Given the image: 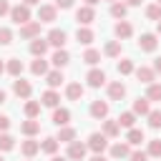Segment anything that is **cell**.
I'll return each mask as SVG.
<instances>
[{
  "instance_id": "cell-8",
  "label": "cell",
  "mask_w": 161,
  "mask_h": 161,
  "mask_svg": "<svg viewBox=\"0 0 161 161\" xmlns=\"http://www.w3.org/2000/svg\"><path fill=\"white\" fill-rule=\"evenodd\" d=\"M113 33H116V38H118V40H128V38L133 35V25H131L128 20H118V23H116V28H113Z\"/></svg>"
},
{
  "instance_id": "cell-57",
  "label": "cell",
  "mask_w": 161,
  "mask_h": 161,
  "mask_svg": "<svg viewBox=\"0 0 161 161\" xmlns=\"http://www.w3.org/2000/svg\"><path fill=\"white\" fill-rule=\"evenodd\" d=\"M0 161H5V158H3V156H0Z\"/></svg>"
},
{
  "instance_id": "cell-3",
  "label": "cell",
  "mask_w": 161,
  "mask_h": 161,
  "mask_svg": "<svg viewBox=\"0 0 161 161\" xmlns=\"http://www.w3.org/2000/svg\"><path fill=\"white\" fill-rule=\"evenodd\" d=\"M86 153H88V146L86 143H80V141H70L68 143V161H83L86 158Z\"/></svg>"
},
{
  "instance_id": "cell-15",
  "label": "cell",
  "mask_w": 161,
  "mask_h": 161,
  "mask_svg": "<svg viewBox=\"0 0 161 161\" xmlns=\"http://www.w3.org/2000/svg\"><path fill=\"white\" fill-rule=\"evenodd\" d=\"M20 151H23V156L33 158V156L40 151V141H33V136H28V141H23V143H20Z\"/></svg>"
},
{
  "instance_id": "cell-4",
  "label": "cell",
  "mask_w": 161,
  "mask_h": 161,
  "mask_svg": "<svg viewBox=\"0 0 161 161\" xmlns=\"http://www.w3.org/2000/svg\"><path fill=\"white\" fill-rule=\"evenodd\" d=\"M40 35V20H28L25 25H20V38L25 40H33Z\"/></svg>"
},
{
  "instance_id": "cell-18",
  "label": "cell",
  "mask_w": 161,
  "mask_h": 161,
  "mask_svg": "<svg viewBox=\"0 0 161 161\" xmlns=\"http://www.w3.org/2000/svg\"><path fill=\"white\" fill-rule=\"evenodd\" d=\"M123 96H126V86H123L121 80L108 83V98H111V101H121Z\"/></svg>"
},
{
  "instance_id": "cell-5",
  "label": "cell",
  "mask_w": 161,
  "mask_h": 161,
  "mask_svg": "<svg viewBox=\"0 0 161 161\" xmlns=\"http://www.w3.org/2000/svg\"><path fill=\"white\" fill-rule=\"evenodd\" d=\"M75 20H78V25H91L96 20V10L91 5H83V8L75 10Z\"/></svg>"
},
{
  "instance_id": "cell-48",
  "label": "cell",
  "mask_w": 161,
  "mask_h": 161,
  "mask_svg": "<svg viewBox=\"0 0 161 161\" xmlns=\"http://www.w3.org/2000/svg\"><path fill=\"white\" fill-rule=\"evenodd\" d=\"M153 70H156V73H161V58H156V60H153Z\"/></svg>"
},
{
  "instance_id": "cell-44",
  "label": "cell",
  "mask_w": 161,
  "mask_h": 161,
  "mask_svg": "<svg viewBox=\"0 0 161 161\" xmlns=\"http://www.w3.org/2000/svg\"><path fill=\"white\" fill-rule=\"evenodd\" d=\"M128 158H131V161H148V153H146V151H131Z\"/></svg>"
},
{
  "instance_id": "cell-12",
  "label": "cell",
  "mask_w": 161,
  "mask_h": 161,
  "mask_svg": "<svg viewBox=\"0 0 161 161\" xmlns=\"http://www.w3.org/2000/svg\"><path fill=\"white\" fill-rule=\"evenodd\" d=\"M133 73H136V78L141 80V83H153V78H156V70L153 68H148V65H141V68H133Z\"/></svg>"
},
{
  "instance_id": "cell-17",
  "label": "cell",
  "mask_w": 161,
  "mask_h": 161,
  "mask_svg": "<svg viewBox=\"0 0 161 161\" xmlns=\"http://www.w3.org/2000/svg\"><path fill=\"white\" fill-rule=\"evenodd\" d=\"M50 63H53L55 68H63V65H68V63H70V53H68L65 48H58V50L53 53V58H50Z\"/></svg>"
},
{
  "instance_id": "cell-14",
  "label": "cell",
  "mask_w": 161,
  "mask_h": 161,
  "mask_svg": "<svg viewBox=\"0 0 161 161\" xmlns=\"http://www.w3.org/2000/svg\"><path fill=\"white\" fill-rule=\"evenodd\" d=\"M91 116H93L96 121H103V118L108 116V103H106V101H93V103H91Z\"/></svg>"
},
{
  "instance_id": "cell-22",
  "label": "cell",
  "mask_w": 161,
  "mask_h": 161,
  "mask_svg": "<svg viewBox=\"0 0 161 161\" xmlns=\"http://www.w3.org/2000/svg\"><path fill=\"white\" fill-rule=\"evenodd\" d=\"M38 131H40V121H35V118H28V121L20 123V133L23 136H35Z\"/></svg>"
},
{
  "instance_id": "cell-25",
  "label": "cell",
  "mask_w": 161,
  "mask_h": 161,
  "mask_svg": "<svg viewBox=\"0 0 161 161\" xmlns=\"http://www.w3.org/2000/svg\"><path fill=\"white\" fill-rule=\"evenodd\" d=\"M58 143H70V141H75V128H70V126H60V131H58Z\"/></svg>"
},
{
  "instance_id": "cell-24",
  "label": "cell",
  "mask_w": 161,
  "mask_h": 161,
  "mask_svg": "<svg viewBox=\"0 0 161 161\" xmlns=\"http://www.w3.org/2000/svg\"><path fill=\"white\" fill-rule=\"evenodd\" d=\"M63 80H65V78H63L60 68H55V70H48V73H45V83H48L50 88H58V86H60Z\"/></svg>"
},
{
  "instance_id": "cell-43",
  "label": "cell",
  "mask_w": 161,
  "mask_h": 161,
  "mask_svg": "<svg viewBox=\"0 0 161 161\" xmlns=\"http://www.w3.org/2000/svg\"><path fill=\"white\" fill-rule=\"evenodd\" d=\"M13 43V30L10 28H0V45H10Z\"/></svg>"
},
{
  "instance_id": "cell-20",
  "label": "cell",
  "mask_w": 161,
  "mask_h": 161,
  "mask_svg": "<svg viewBox=\"0 0 161 161\" xmlns=\"http://www.w3.org/2000/svg\"><path fill=\"white\" fill-rule=\"evenodd\" d=\"M83 93H86V88H83L80 83H68V86H65V96H68V101H80Z\"/></svg>"
},
{
  "instance_id": "cell-52",
  "label": "cell",
  "mask_w": 161,
  "mask_h": 161,
  "mask_svg": "<svg viewBox=\"0 0 161 161\" xmlns=\"http://www.w3.org/2000/svg\"><path fill=\"white\" fill-rule=\"evenodd\" d=\"M50 161H68V156H55V153H53V158H50Z\"/></svg>"
},
{
  "instance_id": "cell-45",
  "label": "cell",
  "mask_w": 161,
  "mask_h": 161,
  "mask_svg": "<svg viewBox=\"0 0 161 161\" xmlns=\"http://www.w3.org/2000/svg\"><path fill=\"white\" fill-rule=\"evenodd\" d=\"M55 8H60V10H70V8H73V0H55Z\"/></svg>"
},
{
  "instance_id": "cell-16",
  "label": "cell",
  "mask_w": 161,
  "mask_h": 161,
  "mask_svg": "<svg viewBox=\"0 0 161 161\" xmlns=\"http://www.w3.org/2000/svg\"><path fill=\"white\" fill-rule=\"evenodd\" d=\"M30 53H33L35 58L45 55V53H48V40H43L40 35H38V38H33V40H30Z\"/></svg>"
},
{
  "instance_id": "cell-19",
  "label": "cell",
  "mask_w": 161,
  "mask_h": 161,
  "mask_svg": "<svg viewBox=\"0 0 161 161\" xmlns=\"http://www.w3.org/2000/svg\"><path fill=\"white\" fill-rule=\"evenodd\" d=\"M5 70H8L13 78H20V75H23V70H25V65H23V60H20V58H10V60H8V65H5Z\"/></svg>"
},
{
  "instance_id": "cell-37",
  "label": "cell",
  "mask_w": 161,
  "mask_h": 161,
  "mask_svg": "<svg viewBox=\"0 0 161 161\" xmlns=\"http://www.w3.org/2000/svg\"><path fill=\"white\" fill-rule=\"evenodd\" d=\"M146 98H148V101H161V83H148Z\"/></svg>"
},
{
  "instance_id": "cell-50",
  "label": "cell",
  "mask_w": 161,
  "mask_h": 161,
  "mask_svg": "<svg viewBox=\"0 0 161 161\" xmlns=\"http://www.w3.org/2000/svg\"><path fill=\"white\" fill-rule=\"evenodd\" d=\"M91 161H108V158H106V156H103V153H96V156H93V158H91Z\"/></svg>"
},
{
  "instance_id": "cell-41",
  "label": "cell",
  "mask_w": 161,
  "mask_h": 161,
  "mask_svg": "<svg viewBox=\"0 0 161 161\" xmlns=\"http://www.w3.org/2000/svg\"><path fill=\"white\" fill-rule=\"evenodd\" d=\"M148 156H156V158H161V141L158 138H153V141H148V151H146Z\"/></svg>"
},
{
  "instance_id": "cell-23",
  "label": "cell",
  "mask_w": 161,
  "mask_h": 161,
  "mask_svg": "<svg viewBox=\"0 0 161 161\" xmlns=\"http://www.w3.org/2000/svg\"><path fill=\"white\" fill-rule=\"evenodd\" d=\"M93 38H96V35H93V30H91V28H86V25H83V28H78V33H75V40H78L80 45H91V43H93Z\"/></svg>"
},
{
  "instance_id": "cell-46",
  "label": "cell",
  "mask_w": 161,
  "mask_h": 161,
  "mask_svg": "<svg viewBox=\"0 0 161 161\" xmlns=\"http://www.w3.org/2000/svg\"><path fill=\"white\" fill-rule=\"evenodd\" d=\"M8 128H10V118L0 113V131H8Z\"/></svg>"
},
{
  "instance_id": "cell-2",
  "label": "cell",
  "mask_w": 161,
  "mask_h": 161,
  "mask_svg": "<svg viewBox=\"0 0 161 161\" xmlns=\"http://www.w3.org/2000/svg\"><path fill=\"white\" fill-rule=\"evenodd\" d=\"M8 15H10V20H13L15 25H25V23L30 20V8H28V5H13Z\"/></svg>"
},
{
  "instance_id": "cell-21",
  "label": "cell",
  "mask_w": 161,
  "mask_h": 161,
  "mask_svg": "<svg viewBox=\"0 0 161 161\" xmlns=\"http://www.w3.org/2000/svg\"><path fill=\"white\" fill-rule=\"evenodd\" d=\"M70 121V111L68 108H53V123L60 128V126H68Z\"/></svg>"
},
{
  "instance_id": "cell-7",
  "label": "cell",
  "mask_w": 161,
  "mask_h": 161,
  "mask_svg": "<svg viewBox=\"0 0 161 161\" xmlns=\"http://www.w3.org/2000/svg\"><path fill=\"white\" fill-rule=\"evenodd\" d=\"M13 93H15L18 98H30L33 86H30L28 80H23V78H15V80H13Z\"/></svg>"
},
{
  "instance_id": "cell-9",
  "label": "cell",
  "mask_w": 161,
  "mask_h": 161,
  "mask_svg": "<svg viewBox=\"0 0 161 161\" xmlns=\"http://www.w3.org/2000/svg\"><path fill=\"white\" fill-rule=\"evenodd\" d=\"M48 45H53V48H63L65 45V40H68V35H65V30H58V28H53L50 33H48Z\"/></svg>"
},
{
  "instance_id": "cell-54",
  "label": "cell",
  "mask_w": 161,
  "mask_h": 161,
  "mask_svg": "<svg viewBox=\"0 0 161 161\" xmlns=\"http://www.w3.org/2000/svg\"><path fill=\"white\" fill-rule=\"evenodd\" d=\"M96 3H98V0H86V5H91V8H93Z\"/></svg>"
},
{
  "instance_id": "cell-47",
  "label": "cell",
  "mask_w": 161,
  "mask_h": 161,
  "mask_svg": "<svg viewBox=\"0 0 161 161\" xmlns=\"http://www.w3.org/2000/svg\"><path fill=\"white\" fill-rule=\"evenodd\" d=\"M8 13H10V3H8V0H0V18L8 15Z\"/></svg>"
},
{
  "instance_id": "cell-58",
  "label": "cell",
  "mask_w": 161,
  "mask_h": 161,
  "mask_svg": "<svg viewBox=\"0 0 161 161\" xmlns=\"http://www.w3.org/2000/svg\"><path fill=\"white\" fill-rule=\"evenodd\" d=\"M108 3H116V0H108Z\"/></svg>"
},
{
  "instance_id": "cell-34",
  "label": "cell",
  "mask_w": 161,
  "mask_h": 161,
  "mask_svg": "<svg viewBox=\"0 0 161 161\" xmlns=\"http://www.w3.org/2000/svg\"><path fill=\"white\" fill-rule=\"evenodd\" d=\"M103 53H106L108 58H118V55H121V40H111V43H106Z\"/></svg>"
},
{
  "instance_id": "cell-30",
  "label": "cell",
  "mask_w": 161,
  "mask_h": 161,
  "mask_svg": "<svg viewBox=\"0 0 161 161\" xmlns=\"http://www.w3.org/2000/svg\"><path fill=\"white\" fill-rule=\"evenodd\" d=\"M116 121H118L121 128H133V123H136V113H133V111H126V113H121Z\"/></svg>"
},
{
  "instance_id": "cell-40",
  "label": "cell",
  "mask_w": 161,
  "mask_h": 161,
  "mask_svg": "<svg viewBox=\"0 0 161 161\" xmlns=\"http://www.w3.org/2000/svg\"><path fill=\"white\" fill-rule=\"evenodd\" d=\"M146 18L148 20H161V5L156 3V5H148L146 8Z\"/></svg>"
},
{
  "instance_id": "cell-31",
  "label": "cell",
  "mask_w": 161,
  "mask_h": 161,
  "mask_svg": "<svg viewBox=\"0 0 161 161\" xmlns=\"http://www.w3.org/2000/svg\"><path fill=\"white\" fill-rule=\"evenodd\" d=\"M148 111H151L148 98H136V101H133V113H136V116H146Z\"/></svg>"
},
{
  "instance_id": "cell-51",
  "label": "cell",
  "mask_w": 161,
  "mask_h": 161,
  "mask_svg": "<svg viewBox=\"0 0 161 161\" xmlns=\"http://www.w3.org/2000/svg\"><path fill=\"white\" fill-rule=\"evenodd\" d=\"M38 3H40V0H23V5H28V8H30V5H38Z\"/></svg>"
},
{
  "instance_id": "cell-28",
  "label": "cell",
  "mask_w": 161,
  "mask_h": 161,
  "mask_svg": "<svg viewBox=\"0 0 161 161\" xmlns=\"http://www.w3.org/2000/svg\"><path fill=\"white\" fill-rule=\"evenodd\" d=\"M40 151H43V153H48V156H53V153L58 151V138H53V136L43 138V141H40Z\"/></svg>"
},
{
  "instance_id": "cell-29",
  "label": "cell",
  "mask_w": 161,
  "mask_h": 161,
  "mask_svg": "<svg viewBox=\"0 0 161 161\" xmlns=\"http://www.w3.org/2000/svg\"><path fill=\"white\" fill-rule=\"evenodd\" d=\"M128 153H131V146L128 143H113L111 146V156L113 158H128Z\"/></svg>"
},
{
  "instance_id": "cell-59",
  "label": "cell",
  "mask_w": 161,
  "mask_h": 161,
  "mask_svg": "<svg viewBox=\"0 0 161 161\" xmlns=\"http://www.w3.org/2000/svg\"><path fill=\"white\" fill-rule=\"evenodd\" d=\"M158 5H161V0H158Z\"/></svg>"
},
{
  "instance_id": "cell-42",
  "label": "cell",
  "mask_w": 161,
  "mask_h": 161,
  "mask_svg": "<svg viewBox=\"0 0 161 161\" xmlns=\"http://www.w3.org/2000/svg\"><path fill=\"white\" fill-rule=\"evenodd\" d=\"M148 126L151 128H161V111H148Z\"/></svg>"
},
{
  "instance_id": "cell-35",
  "label": "cell",
  "mask_w": 161,
  "mask_h": 161,
  "mask_svg": "<svg viewBox=\"0 0 161 161\" xmlns=\"http://www.w3.org/2000/svg\"><path fill=\"white\" fill-rule=\"evenodd\" d=\"M83 60H86L88 65H98V63H101V50H96V48H88V50L83 53Z\"/></svg>"
},
{
  "instance_id": "cell-55",
  "label": "cell",
  "mask_w": 161,
  "mask_h": 161,
  "mask_svg": "<svg viewBox=\"0 0 161 161\" xmlns=\"http://www.w3.org/2000/svg\"><path fill=\"white\" fill-rule=\"evenodd\" d=\"M3 73H5V63L0 60V75H3Z\"/></svg>"
},
{
  "instance_id": "cell-39",
  "label": "cell",
  "mask_w": 161,
  "mask_h": 161,
  "mask_svg": "<svg viewBox=\"0 0 161 161\" xmlns=\"http://www.w3.org/2000/svg\"><path fill=\"white\" fill-rule=\"evenodd\" d=\"M118 73H121V75H131V73H133V60H128V58L118 60Z\"/></svg>"
},
{
  "instance_id": "cell-10",
  "label": "cell",
  "mask_w": 161,
  "mask_h": 161,
  "mask_svg": "<svg viewBox=\"0 0 161 161\" xmlns=\"http://www.w3.org/2000/svg\"><path fill=\"white\" fill-rule=\"evenodd\" d=\"M86 80H88V86H91V88H101V86L106 83V73H103L101 68H91V70H88V75H86Z\"/></svg>"
},
{
  "instance_id": "cell-33",
  "label": "cell",
  "mask_w": 161,
  "mask_h": 161,
  "mask_svg": "<svg viewBox=\"0 0 161 161\" xmlns=\"http://www.w3.org/2000/svg\"><path fill=\"white\" fill-rule=\"evenodd\" d=\"M126 13H128V5H126V3H111V15H113V18L123 20Z\"/></svg>"
},
{
  "instance_id": "cell-36",
  "label": "cell",
  "mask_w": 161,
  "mask_h": 161,
  "mask_svg": "<svg viewBox=\"0 0 161 161\" xmlns=\"http://www.w3.org/2000/svg\"><path fill=\"white\" fill-rule=\"evenodd\" d=\"M23 111H25L28 118H35V116L40 113V101H28V103L23 106Z\"/></svg>"
},
{
  "instance_id": "cell-1",
  "label": "cell",
  "mask_w": 161,
  "mask_h": 161,
  "mask_svg": "<svg viewBox=\"0 0 161 161\" xmlns=\"http://www.w3.org/2000/svg\"><path fill=\"white\" fill-rule=\"evenodd\" d=\"M86 146H88V151H93V153H103V151L108 148V136H106V133H91Z\"/></svg>"
},
{
  "instance_id": "cell-32",
  "label": "cell",
  "mask_w": 161,
  "mask_h": 161,
  "mask_svg": "<svg viewBox=\"0 0 161 161\" xmlns=\"http://www.w3.org/2000/svg\"><path fill=\"white\" fill-rule=\"evenodd\" d=\"M126 141H128V146H138V143L143 141V131H141V128H128Z\"/></svg>"
},
{
  "instance_id": "cell-49",
  "label": "cell",
  "mask_w": 161,
  "mask_h": 161,
  "mask_svg": "<svg viewBox=\"0 0 161 161\" xmlns=\"http://www.w3.org/2000/svg\"><path fill=\"white\" fill-rule=\"evenodd\" d=\"M141 3H143V0H126V5H128V8H136V5H141Z\"/></svg>"
},
{
  "instance_id": "cell-26",
  "label": "cell",
  "mask_w": 161,
  "mask_h": 161,
  "mask_svg": "<svg viewBox=\"0 0 161 161\" xmlns=\"http://www.w3.org/2000/svg\"><path fill=\"white\" fill-rule=\"evenodd\" d=\"M30 73H33V75H45V73H48V60H43V55L35 58V60L30 63Z\"/></svg>"
},
{
  "instance_id": "cell-6",
  "label": "cell",
  "mask_w": 161,
  "mask_h": 161,
  "mask_svg": "<svg viewBox=\"0 0 161 161\" xmlns=\"http://www.w3.org/2000/svg\"><path fill=\"white\" fill-rule=\"evenodd\" d=\"M138 48H141L143 53H153V50L158 48V40H156V35H153V33H143V35L138 38Z\"/></svg>"
},
{
  "instance_id": "cell-13",
  "label": "cell",
  "mask_w": 161,
  "mask_h": 161,
  "mask_svg": "<svg viewBox=\"0 0 161 161\" xmlns=\"http://www.w3.org/2000/svg\"><path fill=\"white\" fill-rule=\"evenodd\" d=\"M60 103V96L55 93V88H48L43 96H40V106H48V108H58Z\"/></svg>"
},
{
  "instance_id": "cell-11",
  "label": "cell",
  "mask_w": 161,
  "mask_h": 161,
  "mask_svg": "<svg viewBox=\"0 0 161 161\" xmlns=\"http://www.w3.org/2000/svg\"><path fill=\"white\" fill-rule=\"evenodd\" d=\"M55 15H58V8L55 5H40L38 8V20L40 23H53Z\"/></svg>"
},
{
  "instance_id": "cell-53",
  "label": "cell",
  "mask_w": 161,
  "mask_h": 161,
  "mask_svg": "<svg viewBox=\"0 0 161 161\" xmlns=\"http://www.w3.org/2000/svg\"><path fill=\"white\" fill-rule=\"evenodd\" d=\"M5 98H8V93H5L3 88H0V103H5Z\"/></svg>"
},
{
  "instance_id": "cell-56",
  "label": "cell",
  "mask_w": 161,
  "mask_h": 161,
  "mask_svg": "<svg viewBox=\"0 0 161 161\" xmlns=\"http://www.w3.org/2000/svg\"><path fill=\"white\" fill-rule=\"evenodd\" d=\"M156 33H158V35H161V20H158V23H156Z\"/></svg>"
},
{
  "instance_id": "cell-27",
  "label": "cell",
  "mask_w": 161,
  "mask_h": 161,
  "mask_svg": "<svg viewBox=\"0 0 161 161\" xmlns=\"http://www.w3.org/2000/svg\"><path fill=\"white\" fill-rule=\"evenodd\" d=\"M101 133H106L108 138H116L118 133H121V126H118V121H106L103 118V131Z\"/></svg>"
},
{
  "instance_id": "cell-38",
  "label": "cell",
  "mask_w": 161,
  "mask_h": 161,
  "mask_svg": "<svg viewBox=\"0 0 161 161\" xmlns=\"http://www.w3.org/2000/svg\"><path fill=\"white\" fill-rule=\"evenodd\" d=\"M10 148H15V138L3 131V133H0V151H10Z\"/></svg>"
}]
</instances>
